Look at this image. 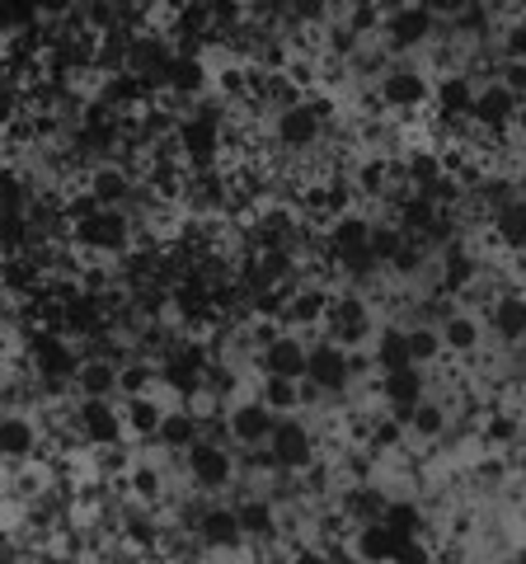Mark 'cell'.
Here are the masks:
<instances>
[{
	"instance_id": "6da1fadb",
	"label": "cell",
	"mask_w": 526,
	"mask_h": 564,
	"mask_svg": "<svg viewBox=\"0 0 526 564\" xmlns=\"http://www.w3.org/2000/svg\"><path fill=\"white\" fill-rule=\"evenodd\" d=\"M136 240L132 212L128 207H99L95 217L72 226V250L85 259H122Z\"/></svg>"
},
{
	"instance_id": "7a4b0ae2",
	"label": "cell",
	"mask_w": 526,
	"mask_h": 564,
	"mask_svg": "<svg viewBox=\"0 0 526 564\" xmlns=\"http://www.w3.org/2000/svg\"><path fill=\"white\" fill-rule=\"evenodd\" d=\"M372 95H376V104L385 113H418V109H428V104H432V70L418 57L391 62L376 76Z\"/></svg>"
},
{
	"instance_id": "3957f363",
	"label": "cell",
	"mask_w": 526,
	"mask_h": 564,
	"mask_svg": "<svg viewBox=\"0 0 526 564\" xmlns=\"http://www.w3.org/2000/svg\"><path fill=\"white\" fill-rule=\"evenodd\" d=\"M184 480L193 485V494H221L240 480V466H235V452L231 443H221V437H198L184 456Z\"/></svg>"
},
{
	"instance_id": "277c9868",
	"label": "cell",
	"mask_w": 526,
	"mask_h": 564,
	"mask_svg": "<svg viewBox=\"0 0 526 564\" xmlns=\"http://www.w3.org/2000/svg\"><path fill=\"white\" fill-rule=\"evenodd\" d=\"M263 447H269L273 470H283V475H306L315 462H320V433H315L310 419H302V414L277 419Z\"/></svg>"
},
{
	"instance_id": "5b68a950",
	"label": "cell",
	"mask_w": 526,
	"mask_h": 564,
	"mask_svg": "<svg viewBox=\"0 0 526 564\" xmlns=\"http://www.w3.org/2000/svg\"><path fill=\"white\" fill-rule=\"evenodd\" d=\"M302 381L310 386L315 395H325V400H339L353 391V352L339 348V344H329V339H315L306 344V367H302Z\"/></svg>"
},
{
	"instance_id": "8992f818",
	"label": "cell",
	"mask_w": 526,
	"mask_h": 564,
	"mask_svg": "<svg viewBox=\"0 0 526 564\" xmlns=\"http://www.w3.org/2000/svg\"><path fill=\"white\" fill-rule=\"evenodd\" d=\"M273 423H277V414L263 410L254 395H235L231 404H226V414H221V437L226 443H235V447H244V452H259L263 443H269Z\"/></svg>"
},
{
	"instance_id": "52a82bcc",
	"label": "cell",
	"mask_w": 526,
	"mask_h": 564,
	"mask_svg": "<svg viewBox=\"0 0 526 564\" xmlns=\"http://www.w3.org/2000/svg\"><path fill=\"white\" fill-rule=\"evenodd\" d=\"M76 433L85 447L109 452V447H128V429H122L118 400H76Z\"/></svg>"
},
{
	"instance_id": "ba28073f",
	"label": "cell",
	"mask_w": 526,
	"mask_h": 564,
	"mask_svg": "<svg viewBox=\"0 0 526 564\" xmlns=\"http://www.w3.org/2000/svg\"><path fill=\"white\" fill-rule=\"evenodd\" d=\"M235 513V527L244 545H273L283 541V508H277L269 494H240V499L231 503Z\"/></svg>"
},
{
	"instance_id": "9c48e42d",
	"label": "cell",
	"mask_w": 526,
	"mask_h": 564,
	"mask_svg": "<svg viewBox=\"0 0 526 564\" xmlns=\"http://www.w3.org/2000/svg\"><path fill=\"white\" fill-rule=\"evenodd\" d=\"M269 132H273L277 147H283V151H296V155L315 151V147H320V141L329 137V132L320 128V118H315L302 99L287 104V109H277L273 122H269Z\"/></svg>"
},
{
	"instance_id": "30bf717a",
	"label": "cell",
	"mask_w": 526,
	"mask_h": 564,
	"mask_svg": "<svg viewBox=\"0 0 526 564\" xmlns=\"http://www.w3.org/2000/svg\"><path fill=\"white\" fill-rule=\"evenodd\" d=\"M193 541L202 545V551H212V555H235L244 536H240V527H235V513H231V503H207L198 508V518H193Z\"/></svg>"
},
{
	"instance_id": "8fae6325",
	"label": "cell",
	"mask_w": 526,
	"mask_h": 564,
	"mask_svg": "<svg viewBox=\"0 0 526 564\" xmlns=\"http://www.w3.org/2000/svg\"><path fill=\"white\" fill-rule=\"evenodd\" d=\"M302 367H306V339L302 334H273L269 344L254 352V372L259 377H283V381H302Z\"/></svg>"
},
{
	"instance_id": "7c38bea8",
	"label": "cell",
	"mask_w": 526,
	"mask_h": 564,
	"mask_svg": "<svg viewBox=\"0 0 526 564\" xmlns=\"http://www.w3.org/2000/svg\"><path fill=\"white\" fill-rule=\"evenodd\" d=\"M437 339H442V358H480L484 352V321L475 311H447L437 321Z\"/></svg>"
},
{
	"instance_id": "4fadbf2b",
	"label": "cell",
	"mask_w": 526,
	"mask_h": 564,
	"mask_svg": "<svg viewBox=\"0 0 526 564\" xmlns=\"http://www.w3.org/2000/svg\"><path fill=\"white\" fill-rule=\"evenodd\" d=\"M39 443H43L39 419H29L24 410H10L6 419H0V466L39 462Z\"/></svg>"
},
{
	"instance_id": "5bb4252c",
	"label": "cell",
	"mask_w": 526,
	"mask_h": 564,
	"mask_svg": "<svg viewBox=\"0 0 526 564\" xmlns=\"http://www.w3.org/2000/svg\"><path fill=\"white\" fill-rule=\"evenodd\" d=\"M372 386H376V400L385 404V410H391V414H405V410H414V404L432 391V377L424 372V367H399V372L376 377Z\"/></svg>"
},
{
	"instance_id": "9a60e30c",
	"label": "cell",
	"mask_w": 526,
	"mask_h": 564,
	"mask_svg": "<svg viewBox=\"0 0 526 564\" xmlns=\"http://www.w3.org/2000/svg\"><path fill=\"white\" fill-rule=\"evenodd\" d=\"M484 334H494V344H503L513 352L526 334V306H522V292L507 288V292H494L489 302V315H484Z\"/></svg>"
},
{
	"instance_id": "2e32d148",
	"label": "cell",
	"mask_w": 526,
	"mask_h": 564,
	"mask_svg": "<svg viewBox=\"0 0 526 564\" xmlns=\"http://www.w3.org/2000/svg\"><path fill=\"white\" fill-rule=\"evenodd\" d=\"M85 193L95 198V207H132L136 184H132V174L122 165L99 161V165L85 170Z\"/></svg>"
},
{
	"instance_id": "e0dca14e",
	"label": "cell",
	"mask_w": 526,
	"mask_h": 564,
	"mask_svg": "<svg viewBox=\"0 0 526 564\" xmlns=\"http://www.w3.org/2000/svg\"><path fill=\"white\" fill-rule=\"evenodd\" d=\"M76 400H118V362L99 358V352H80V367L72 377Z\"/></svg>"
},
{
	"instance_id": "ac0fdd59",
	"label": "cell",
	"mask_w": 526,
	"mask_h": 564,
	"mask_svg": "<svg viewBox=\"0 0 526 564\" xmlns=\"http://www.w3.org/2000/svg\"><path fill=\"white\" fill-rule=\"evenodd\" d=\"M198 437H202V423L184 410V400H174V404H165V414H161V423H155L151 443L161 452H169V456H184L193 443H198Z\"/></svg>"
},
{
	"instance_id": "d6986e66",
	"label": "cell",
	"mask_w": 526,
	"mask_h": 564,
	"mask_svg": "<svg viewBox=\"0 0 526 564\" xmlns=\"http://www.w3.org/2000/svg\"><path fill=\"white\" fill-rule=\"evenodd\" d=\"M395 541H399V536L391 532V527L362 522V527H353V536H348V555H353L358 564H391Z\"/></svg>"
},
{
	"instance_id": "ffe728a7",
	"label": "cell",
	"mask_w": 526,
	"mask_h": 564,
	"mask_svg": "<svg viewBox=\"0 0 526 564\" xmlns=\"http://www.w3.org/2000/svg\"><path fill=\"white\" fill-rule=\"evenodd\" d=\"M118 414H122V429H128V437H142V443H151V437H155V423H161V414H165L161 386H155V395L118 400Z\"/></svg>"
},
{
	"instance_id": "44dd1931",
	"label": "cell",
	"mask_w": 526,
	"mask_h": 564,
	"mask_svg": "<svg viewBox=\"0 0 526 564\" xmlns=\"http://www.w3.org/2000/svg\"><path fill=\"white\" fill-rule=\"evenodd\" d=\"M155 362L151 358H122L118 362V400H136V395H155Z\"/></svg>"
},
{
	"instance_id": "7402d4cb",
	"label": "cell",
	"mask_w": 526,
	"mask_h": 564,
	"mask_svg": "<svg viewBox=\"0 0 526 564\" xmlns=\"http://www.w3.org/2000/svg\"><path fill=\"white\" fill-rule=\"evenodd\" d=\"M6 414H10V410H6V400H0V419H6Z\"/></svg>"
}]
</instances>
